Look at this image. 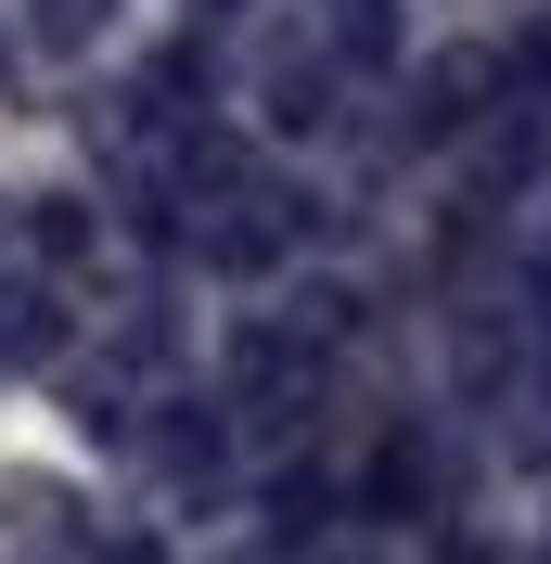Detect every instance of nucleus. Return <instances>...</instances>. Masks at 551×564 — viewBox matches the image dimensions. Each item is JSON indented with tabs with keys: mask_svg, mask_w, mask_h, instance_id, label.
Masks as SVG:
<instances>
[{
	"mask_svg": "<svg viewBox=\"0 0 551 564\" xmlns=\"http://www.w3.org/2000/svg\"><path fill=\"white\" fill-rule=\"evenodd\" d=\"M514 65H526V77L551 90V26H526V39H514Z\"/></svg>",
	"mask_w": 551,
	"mask_h": 564,
	"instance_id": "7ed1b4c3",
	"label": "nucleus"
},
{
	"mask_svg": "<svg viewBox=\"0 0 551 564\" xmlns=\"http://www.w3.org/2000/svg\"><path fill=\"white\" fill-rule=\"evenodd\" d=\"M334 39L346 52H385V0H334Z\"/></svg>",
	"mask_w": 551,
	"mask_h": 564,
	"instance_id": "f03ea898",
	"label": "nucleus"
},
{
	"mask_svg": "<svg viewBox=\"0 0 551 564\" xmlns=\"http://www.w3.org/2000/svg\"><path fill=\"white\" fill-rule=\"evenodd\" d=\"M475 77H487L475 52H449V65L423 77V129H462V90H475Z\"/></svg>",
	"mask_w": 551,
	"mask_h": 564,
	"instance_id": "f257e3e1",
	"label": "nucleus"
}]
</instances>
